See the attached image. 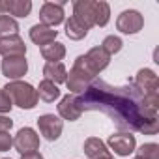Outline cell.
<instances>
[{
  "label": "cell",
  "mask_w": 159,
  "mask_h": 159,
  "mask_svg": "<svg viewBox=\"0 0 159 159\" xmlns=\"http://www.w3.org/2000/svg\"><path fill=\"white\" fill-rule=\"evenodd\" d=\"M122 47H124V41H122L118 36H107V38L103 39V43H101V49H103L109 56H112V54L120 52V51H122Z\"/></svg>",
  "instance_id": "7402d4cb"
},
{
  "label": "cell",
  "mask_w": 159,
  "mask_h": 159,
  "mask_svg": "<svg viewBox=\"0 0 159 159\" xmlns=\"http://www.w3.org/2000/svg\"><path fill=\"white\" fill-rule=\"evenodd\" d=\"M133 84H135L142 94H146V96H159V79H157V75H155L152 69H148V67L139 69V73H137V77H135Z\"/></svg>",
  "instance_id": "30bf717a"
},
{
  "label": "cell",
  "mask_w": 159,
  "mask_h": 159,
  "mask_svg": "<svg viewBox=\"0 0 159 159\" xmlns=\"http://www.w3.org/2000/svg\"><path fill=\"white\" fill-rule=\"evenodd\" d=\"M38 127H39V133L43 135V139L52 142L62 135L64 122L54 114H43V116L38 118Z\"/></svg>",
  "instance_id": "9c48e42d"
},
{
  "label": "cell",
  "mask_w": 159,
  "mask_h": 159,
  "mask_svg": "<svg viewBox=\"0 0 159 159\" xmlns=\"http://www.w3.org/2000/svg\"><path fill=\"white\" fill-rule=\"evenodd\" d=\"M13 146V139L8 131H0V152H8Z\"/></svg>",
  "instance_id": "484cf974"
},
{
  "label": "cell",
  "mask_w": 159,
  "mask_h": 159,
  "mask_svg": "<svg viewBox=\"0 0 159 159\" xmlns=\"http://www.w3.org/2000/svg\"><path fill=\"white\" fill-rule=\"evenodd\" d=\"M11 127H13V122H11L8 116L0 114V131H10Z\"/></svg>",
  "instance_id": "4316f807"
},
{
  "label": "cell",
  "mask_w": 159,
  "mask_h": 159,
  "mask_svg": "<svg viewBox=\"0 0 159 159\" xmlns=\"http://www.w3.org/2000/svg\"><path fill=\"white\" fill-rule=\"evenodd\" d=\"M56 36H58V30L49 28V26H45V25H41V23H38V25H34V26L30 28V39H32L38 47H45V45L56 41Z\"/></svg>",
  "instance_id": "2e32d148"
},
{
  "label": "cell",
  "mask_w": 159,
  "mask_h": 159,
  "mask_svg": "<svg viewBox=\"0 0 159 159\" xmlns=\"http://www.w3.org/2000/svg\"><path fill=\"white\" fill-rule=\"evenodd\" d=\"M98 159H114L112 155H101V157H98Z\"/></svg>",
  "instance_id": "f1b7e54d"
},
{
  "label": "cell",
  "mask_w": 159,
  "mask_h": 159,
  "mask_svg": "<svg viewBox=\"0 0 159 159\" xmlns=\"http://www.w3.org/2000/svg\"><path fill=\"white\" fill-rule=\"evenodd\" d=\"M144 26V19L137 10H125L116 19V28L122 34H139Z\"/></svg>",
  "instance_id": "5b68a950"
},
{
  "label": "cell",
  "mask_w": 159,
  "mask_h": 159,
  "mask_svg": "<svg viewBox=\"0 0 159 159\" xmlns=\"http://www.w3.org/2000/svg\"><path fill=\"white\" fill-rule=\"evenodd\" d=\"M13 146L15 150L25 155V153H30V152H36L39 148V135L32 129V127H23L17 131L15 139H13Z\"/></svg>",
  "instance_id": "8992f818"
},
{
  "label": "cell",
  "mask_w": 159,
  "mask_h": 159,
  "mask_svg": "<svg viewBox=\"0 0 159 159\" xmlns=\"http://www.w3.org/2000/svg\"><path fill=\"white\" fill-rule=\"evenodd\" d=\"M4 92L10 96L11 103L21 109H34L38 105V90L25 81H10L4 86Z\"/></svg>",
  "instance_id": "277c9868"
},
{
  "label": "cell",
  "mask_w": 159,
  "mask_h": 159,
  "mask_svg": "<svg viewBox=\"0 0 159 159\" xmlns=\"http://www.w3.org/2000/svg\"><path fill=\"white\" fill-rule=\"evenodd\" d=\"M0 54H2L4 58H10V56H25L26 54V45H25L23 38L19 34L2 36V38H0Z\"/></svg>",
  "instance_id": "7c38bea8"
},
{
  "label": "cell",
  "mask_w": 159,
  "mask_h": 159,
  "mask_svg": "<svg viewBox=\"0 0 159 159\" xmlns=\"http://www.w3.org/2000/svg\"><path fill=\"white\" fill-rule=\"evenodd\" d=\"M84 60H86V64L90 66V69H92L96 75H99V73L109 66L111 56H109L101 47H92V49L84 54Z\"/></svg>",
  "instance_id": "9a60e30c"
},
{
  "label": "cell",
  "mask_w": 159,
  "mask_h": 159,
  "mask_svg": "<svg viewBox=\"0 0 159 159\" xmlns=\"http://www.w3.org/2000/svg\"><path fill=\"white\" fill-rule=\"evenodd\" d=\"M0 69H2V75L8 77L10 81H19L28 71V62L25 56H10V58L2 60Z\"/></svg>",
  "instance_id": "ba28073f"
},
{
  "label": "cell",
  "mask_w": 159,
  "mask_h": 159,
  "mask_svg": "<svg viewBox=\"0 0 159 159\" xmlns=\"http://www.w3.org/2000/svg\"><path fill=\"white\" fill-rule=\"evenodd\" d=\"M43 75H45V81H51V83L58 84V83H66L67 69L62 62H47L45 67H43Z\"/></svg>",
  "instance_id": "e0dca14e"
},
{
  "label": "cell",
  "mask_w": 159,
  "mask_h": 159,
  "mask_svg": "<svg viewBox=\"0 0 159 159\" xmlns=\"http://www.w3.org/2000/svg\"><path fill=\"white\" fill-rule=\"evenodd\" d=\"M109 146H111V150H114L116 155L125 157L135 152L137 140H135V135H131L129 131H120V133H112L109 137Z\"/></svg>",
  "instance_id": "52a82bcc"
},
{
  "label": "cell",
  "mask_w": 159,
  "mask_h": 159,
  "mask_svg": "<svg viewBox=\"0 0 159 159\" xmlns=\"http://www.w3.org/2000/svg\"><path fill=\"white\" fill-rule=\"evenodd\" d=\"M77 103L81 111L105 112L120 129H135L142 135H155L159 129V96H146L133 83L127 86H111L103 81L90 83L77 96Z\"/></svg>",
  "instance_id": "6da1fadb"
},
{
  "label": "cell",
  "mask_w": 159,
  "mask_h": 159,
  "mask_svg": "<svg viewBox=\"0 0 159 159\" xmlns=\"http://www.w3.org/2000/svg\"><path fill=\"white\" fill-rule=\"evenodd\" d=\"M19 30V25L13 17L10 15H0V38L2 36H11V34H17Z\"/></svg>",
  "instance_id": "603a6c76"
},
{
  "label": "cell",
  "mask_w": 159,
  "mask_h": 159,
  "mask_svg": "<svg viewBox=\"0 0 159 159\" xmlns=\"http://www.w3.org/2000/svg\"><path fill=\"white\" fill-rule=\"evenodd\" d=\"M21 159H43V155H41L39 152H30V153L21 155Z\"/></svg>",
  "instance_id": "83f0119b"
},
{
  "label": "cell",
  "mask_w": 159,
  "mask_h": 159,
  "mask_svg": "<svg viewBox=\"0 0 159 159\" xmlns=\"http://www.w3.org/2000/svg\"><path fill=\"white\" fill-rule=\"evenodd\" d=\"M32 11V2L30 0H8L0 2V15H15V17H28Z\"/></svg>",
  "instance_id": "5bb4252c"
},
{
  "label": "cell",
  "mask_w": 159,
  "mask_h": 159,
  "mask_svg": "<svg viewBox=\"0 0 159 159\" xmlns=\"http://www.w3.org/2000/svg\"><path fill=\"white\" fill-rule=\"evenodd\" d=\"M86 34H88V28H86L84 25H81V23H79L73 15L66 21V36H67L69 39L79 41V39L86 38Z\"/></svg>",
  "instance_id": "ffe728a7"
},
{
  "label": "cell",
  "mask_w": 159,
  "mask_h": 159,
  "mask_svg": "<svg viewBox=\"0 0 159 159\" xmlns=\"http://www.w3.org/2000/svg\"><path fill=\"white\" fill-rule=\"evenodd\" d=\"M39 21L49 28H54L60 23H64V2H45L39 10Z\"/></svg>",
  "instance_id": "8fae6325"
},
{
  "label": "cell",
  "mask_w": 159,
  "mask_h": 159,
  "mask_svg": "<svg viewBox=\"0 0 159 159\" xmlns=\"http://www.w3.org/2000/svg\"><path fill=\"white\" fill-rule=\"evenodd\" d=\"M11 107H13V103H11L10 96L4 92V88H0V114L10 112V111H11Z\"/></svg>",
  "instance_id": "d4e9b609"
},
{
  "label": "cell",
  "mask_w": 159,
  "mask_h": 159,
  "mask_svg": "<svg viewBox=\"0 0 159 159\" xmlns=\"http://www.w3.org/2000/svg\"><path fill=\"white\" fill-rule=\"evenodd\" d=\"M73 17L90 30L92 26H105L109 23L111 8L103 0H99V2H94V0H77V2H73Z\"/></svg>",
  "instance_id": "7a4b0ae2"
},
{
  "label": "cell",
  "mask_w": 159,
  "mask_h": 159,
  "mask_svg": "<svg viewBox=\"0 0 159 159\" xmlns=\"http://www.w3.org/2000/svg\"><path fill=\"white\" fill-rule=\"evenodd\" d=\"M41 56H43L47 62H60V60L66 56V47H64V43H60V41H52V43L41 47Z\"/></svg>",
  "instance_id": "d6986e66"
},
{
  "label": "cell",
  "mask_w": 159,
  "mask_h": 159,
  "mask_svg": "<svg viewBox=\"0 0 159 159\" xmlns=\"http://www.w3.org/2000/svg\"><path fill=\"white\" fill-rule=\"evenodd\" d=\"M96 79V73L90 69V66L86 64L84 60V54L77 56L75 62H73V67L69 71V77L66 79V84H67V90L73 92V94H79L81 96L88 86L90 83Z\"/></svg>",
  "instance_id": "3957f363"
},
{
  "label": "cell",
  "mask_w": 159,
  "mask_h": 159,
  "mask_svg": "<svg viewBox=\"0 0 159 159\" xmlns=\"http://www.w3.org/2000/svg\"><path fill=\"white\" fill-rule=\"evenodd\" d=\"M133 159H137V157H133Z\"/></svg>",
  "instance_id": "f546056e"
},
{
  "label": "cell",
  "mask_w": 159,
  "mask_h": 159,
  "mask_svg": "<svg viewBox=\"0 0 159 159\" xmlns=\"http://www.w3.org/2000/svg\"><path fill=\"white\" fill-rule=\"evenodd\" d=\"M137 159H159V146L155 142H148V144H142L139 150H137Z\"/></svg>",
  "instance_id": "cb8c5ba5"
},
{
  "label": "cell",
  "mask_w": 159,
  "mask_h": 159,
  "mask_svg": "<svg viewBox=\"0 0 159 159\" xmlns=\"http://www.w3.org/2000/svg\"><path fill=\"white\" fill-rule=\"evenodd\" d=\"M58 114L64 120H69V122H75V120L81 118L83 111H81V107H79V103H77V96H73V94L64 96L60 99V103H58Z\"/></svg>",
  "instance_id": "4fadbf2b"
},
{
  "label": "cell",
  "mask_w": 159,
  "mask_h": 159,
  "mask_svg": "<svg viewBox=\"0 0 159 159\" xmlns=\"http://www.w3.org/2000/svg\"><path fill=\"white\" fill-rule=\"evenodd\" d=\"M38 98L43 99L45 103H52L54 99L60 98V90H58V86L54 83L45 81V79H43V81L39 83V88H38Z\"/></svg>",
  "instance_id": "44dd1931"
},
{
  "label": "cell",
  "mask_w": 159,
  "mask_h": 159,
  "mask_svg": "<svg viewBox=\"0 0 159 159\" xmlns=\"http://www.w3.org/2000/svg\"><path fill=\"white\" fill-rule=\"evenodd\" d=\"M83 150H84V155L90 157V159H98V157H101V155H111L107 144H105L101 139H98V137H90V139H86Z\"/></svg>",
  "instance_id": "ac0fdd59"
}]
</instances>
